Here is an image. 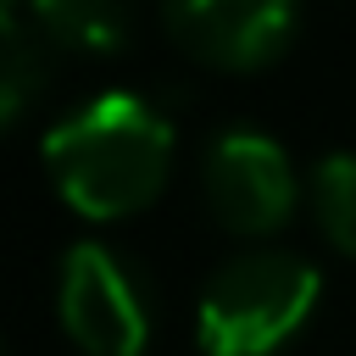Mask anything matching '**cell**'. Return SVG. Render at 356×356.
Wrapping results in <instances>:
<instances>
[{"mask_svg":"<svg viewBox=\"0 0 356 356\" xmlns=\"http://www.w3.org/2000/svg\"><path fill=\"white\" fill-rule=\"evenodd\" d=\"M6 11H11V0H6Z\"/></svg>","mask_w":356,"mask_h":356,"instance_id":"9c48e42d","label":"cell"},{"mask_svg":"<svg viewBox=\"0 0 356 356\" xmlns=\"http://www.w3.org/2000/svg\"><path fill=\"white\" fill-rule=\"evenodd\" d=\"M56 312L67 339L89 356H139L156 323L145 273L100 239H78L67 250L56 278Z\"/></svg>","mask_w":356,"mask_h":356,"instance_id":"3957f363","label":"cell"},{"mask_svg":"<svg viewBox=\"0 0 356 356\" xmlns=\"http://www.w3.org/2000/svg\"><path fill=\"white\" fill-rule=\"evenodd\" d=\"M200 189L206 206L222 228L234 234H273L289 222L295 211V161L284 156L278 139L256 134V128H228L206 145L200 161Z\"/></svg>","mask_w":356,"mask_h":356,"instance_id":"277c9868","label":"cell"},{"mask_svg":"<svg viewBox=\"0 0 356 356\" xmlns=\"http://www.w3.org/2000/svg\"><path fill=\"white\" fill-rule=\"evenodd\" d=\"M161 22L200 67L256 72L289 50L300 0H161Z\"/></svg>","mask_w":356,"mask_h":356,"instance_id":"5b68a950","label":"cell"},{"mask_svg":"<svg viewBox=\"0 0 356 356\" xmlns=\"http://www.w3.org/2000/svg\"><path fill=\"white\" fill-rule=\"evenodd\" d=\"M323 278L295 250H250L222 261L195 306V345L206 356H273L317 312Z\"/></svg>","mask_w":356,"mask_h":356,"instance_id":"7a4b0ae2","label":"cell"},{"mask_svg":"<svg viewBox=\"0 0 356 356\" xmlns=\"http://www.w3.org/2000/svg\"><path fill=\"white\" fill-rule=\"evenodd\" d=\"M44 167L61 200L95 222L150 206L172 167V122L145 95L111 89L44 134Z\"/></svg>","mask_w":356,"mask_h":356,"instance_id":"6da1fadb","label":"cell"},{"mask_svg":"<svg viewBox=\"0 0 356 356\" xmlns=\"http://www.w3.org/2000/svg\"><path fill=\"white\" fill-rule=\"evenodd\" d=\"M33 28L61 50H117L134 33L128 0H33Z\"/></svg>","mask_w":356,"mask_h":356,"instance_id":"8992f818","label":"cell"},{"mask_svg":"<svg viewBox=\"0 0 356 356\" xmlns=\"http://www.w3.org/2000/svg\"><path fill=\"white\" fill-rule=\"evenodd\" d=\"M312 217L323 239L356 261V150H328L312 167Z\"/></svg>","mask_w":356,"mask_h":356,"instance_id":"ba28073f","label":"cell"},{"mask_svg":"<svg viewBox=\"0 0 356 356\" xmlns=\"http://www.w3.org/2000/svg\"><path fill=\"white\" fill-rule=\"evenodd\" d=\"M0 122L11 128V122H22V111H28V100L44 89V33L33 28V22H22L17 11H6V22H0Z\"/></svg>","mask_w":356,"mask_h":356,"instance_id":"52a82bcc","label":"cell"}]
</instances>
